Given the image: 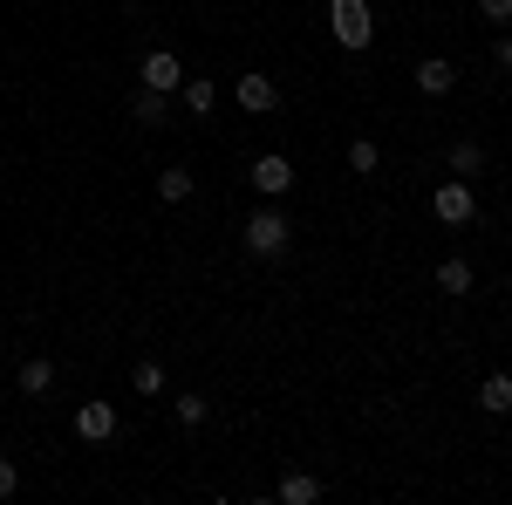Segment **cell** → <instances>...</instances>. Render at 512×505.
<instances>
[{
    "label": "cell",
    "instance_id": "obj_4",
    "mask_svg": "<svg viewBox=\"0 0 512 505\" xmlns=\"http://www.w3.org/2000/svg\"><path fill=\"white\" fill-rule=\"evenodd\" d=\"M137 82L158 89V96H171V89H185V62H178L171 48H151V55L137 62Z\"/></svg>",
    "mask_w": 512,
    "mask_h": 505
},
{
    "label": "cell",
    "instance_id": "obj_15",
    "mask_svg": "<svg viewBox=\"0 0 512 505\" xmlns=\"http://www.w3.org/2000/svg\"><path fill=\"white\" fill-rule=\"evenodd\" d=\"M212 103H219V89H212L205 76H192V82H185V110H192V117H205Z\"/></svg>",
    "mask_w": 512,
    "mask_h": 505
},
{
    "label": "cell",
    "instance_id": "obj_12",
    "mask_svg": "<svg viewBox=\"0 0 512 505\" xmlns=\"http://www.w3.org/2000/svg\"><path fill=\"white\" fill-rule=\"evenodd\" d=\"M315 499H321V478H308V471L280 478V505H315Z\"/></svg>",
    "mask_w": 512,
    "mask_h": 505
},
{
    "label": "cell",
    "instance_id": "obj_10",
    "mask_svg": "<svg viewBox=\"0 0 512 505\" xmlns=\"http://www.w3.org/2000/svg\"><path fill=\"white\" fill-rule=\"evenodd\" d=\"M451 82H458V69H451L444 55H431V62H417V89H424V96H451Z\"/></svg>",
    "mask_w": 512,
    "mask_h": 505
},
{
    "label": "cell",
    "instance_id": "obj_17",
    "mask_svg": "<svg viewBox=\"0 0 512 505\" xmlns=\"http://www.w3.org/2000/svg\"><path fill=\"white\" fill-rule=\"evenodd\" d=\"M130 383H137V396H164V362H137Z\"/></svg>",
    "mask_w": 512,
    "mask_h": 505
},
{
    "label": "cell",
    "instance_id": "obj_9",
    "mask_svg": "<svg viewBox=\"0 0 512 505\" xmlns=\"http://www.w3.org/2000/svg\"><path fill=\"white\" fill-rule=\"evenodd\" d=\"M14 383H21V396H48V389H55V362H48V355H28Z\"/></svg>",
    "mask_w": 512,
    "mask_h": 505
},
{
    "label": "cell",
    "instance_id": "obj_13",
    "mask_svg": "<svg viewBox=\"0 0 512 505\" xmlns=\"http://www.w3.org/2000/svg\"><path fill=\"white\" fill-rule=\"evenodd\" d=\"M451 171H458V178H478V171H485V144H472V137L451 144Z\"/></svg>",
    "mask_w": 512,
    "mask_h": 505
},
{
    "label": "cell",
    "instance_id": "obj_21",
    "mask_svg": "<svg viewBox=\"0 0 512 505\" xmlns=\"http://www.w3.org/2000/svg\"><path fill=\"white\" fill-rule=\"evenodd\" d=\"M478 14L485 21H512V0H478Z\"/></svg>",
    "mask_w": 512,
    "mask_h": 505
},
{
    "label": "cell",
    "instance_id": "obj_2",
    "mask_svg": "<svg viewBox=\"0 0 512 505\" xmlns=\"http://www.w3.org/2000/svg\"><path fill=\"white\" fill-rule=\"evenodd\" d=\"M328 28H335V41L342 48H369V35H376V21H369V0H328Z\"/></svg>",
    "mask_w": 512,
    "mask_h": 505
},
{
    "label": "cell",
    "instance_id": "obj_11",
    "mask_svg": "<svg viewBox=\"0 0 512 505\" xmlns=\"http://www.w3.org/2000/svg\"><path fill=\"white\" fill-rule=\"evenodd\" d=\"M478 403H485L492 417H506V410H512V376H506V369H492V376L478 383Z\"/></svg>",
    "mask_w": 512,
    "mask_h": 505
},
{
    "label": "cell",
    "instance_id": "obj_22",
    "mask_svg": "<svg viewBox=\"0 0 512 505\" xmlns=\"http://www.w3.org/2000/svg\"><path fill=\"white\" fill-rule=\"evenodd\" d=\"M492 55H499V69L512 76V35H499V48H492Z\"/></svg>",
    "mask_w": 512,
    "mask_h": 505
},
{
    "label": "cell",
    "instance_id": "obj_16",
    "mask_svg": "<svg viewBox=\"0 0 512 505\" xmlns=\"http://www.w3.org/2000/svg\"><path fill=\"white\" fill-rule=\"evenodd\" d=\"M376 164H383V151H376L369 137H355V144H349V171H355V178H369Z\"/></svg>",
    "mask_w": 512,
    "mask_h": 505
},
{
    "label": "cell",
    "instance_id": "obj_18",
    "mask_svg": "<svg viewBox=\"0 0 512 505\" xmlns=\"http://www.w3.org/2000/svg\"><path fill=\"white\" fill-rule=\"evenodd\" d=\"M137 123H164V96H158V89L137 96Z\"/></svg>",
    "mask_w": 512,
    "mask_h": 505
},
{
    "label": "cell",
    "instance_id": "obj_5",
    "mask_svg": "<svg viewBox=\"0 0 512 505\" xmlns=\"http://www.w3.org/2000/svg\"><path fill=\"white\" fill-rule=\"evenodd\" d=\"M431 212H437V226H472V219H478L472 185H437V192H431Z\"/></svg>",
    "mask_w": 512,
    "mask_h": 505
},
{
    "label": "cell",
    "instance_id": "obj_1",
    "mask_svg": "<svg viewBox=\"0 0 512 505\" xmlns=\"http://www.w3.org/2000/svg\"><path fill=\"white\" fill-rule=\"evenodd\" d=\"M246 253H253V260H280V253H287V219H280V212H253V219H246Z\"/></svg>",
    "mask_w": 512,
    "mask_h": 505
},
{
    "label": "cell",
    "instance_id": "obj_3",
    "mask_svg": "<svg viewBox=\"0 0 512 505\" xmlns=\"http://www.w3.org/2000/svg\"><path fill=\"white\" fill-rule=\"evenodd\" d=\"M246 185H253L260 198H287V192H294V164H287L280 151L253 157V171H246Z\"/></svg>",
    "mask_w": 512,
    "mask_h": 505
},
{
    "label": "cell",
    "instance_id": "obj_8",
    "mask_svg": "<svg viewBox=\"0 0 512 505\" xmlns=\"http://www.w3.org/2000/svg\"><path fill=\"white\" fill-rule=\"evenodd\" d=\"M192 192H198V178L185 171V164H164V171H158V198H164V205H185Z\"/></svg>",
    "mask_w": 512,
    "mask_h": 505
},
{
    "label": "cell",
    "instance_id": "obj_20",
    "mask_svg": "<svg viewBox=\"0 0 512 505\" xmlns=\"http://www.w3.org/2000/svg\"><path fill=\"white\" fill-rule=\"evenodd\" d=\"M14 492H21V471H14L7 458H0V499H14Z\"/></svg>",
    "mask_w": 512,
    "mask_h": 505
},
{
    "label": "cell",
    "instance_id": "obj_6",
    "mask_svg": "<svg viewBox=\"0 0 512 505\" xmlns=\"http://www.w3.org/2000/svg\"><path fill=\"white\" fill-rule=\"evenodd\" d=\"M76 437L82 444H110V437H117V410H110V403H82L76 410Z\"/></svg>",
    "mask_w": 512,
    "mask_h": 505
},
{
    "label": "cell",
    "instance_id": "obj_14",
    "mask_svg": "<svg viewBox=\"0 0 512 505\" xmlns=\"http://www.w3.org/2000/svg\"><path fill=\"white\" fill-rule=\"evenodd\" d=\"M437 287H444V294H472V267H465V260H444V267H437Z\"/></svg>",
    "mask_w": 512,
    "mask_h": 505
},
{
    "label": "cell",
    "instance_id": "obj_7",
    "mask_svg": "<svg viewBox=\"0 0 512 505\" xmlns=\"http://www.w3.org/2000/svg\"><path fill=\"white\" fill-rule=\"evenodd\" d=\"M239 110H253V117L280 110V82L274 76H239Z\"/></svg>",
    "mask_w": 512,
    "mask_h": 505
},
{
    "label": "cell",
    "instance_id": "obj_19",
    "mask_svg": "<svg viewBox=\"0 0 512 505\" xmlns=\"http://www.w3.org/2000/svg\"><path fill=\"white\" fill-rule=\"evenodd\" d=\"M205 410H212L205 396H178V424H205Z\"/></svg>",
    "mask_w": 512,
    "mask_h": 505
}]
</instances>
